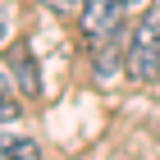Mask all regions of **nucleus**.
<instances>
[{
    "label": "nucleus",
    "mask_w": 160,
    "mask_h": 160,
    "mask_svg": "<svg viewBox=\"0 0 160 160\" xmlns=\"http://www.w3.org/2000/svg\"><path fill=\"white\" fill-rule=\"evenodd\" d=\"M123 69H128V78H137V82H156L160 78V0L142 9V23L128 32Z\"/></svg>",
    "instance_id": "1"
},
{
    "label": "nucleus",
    "mask_w": 160,
    "mask_h": 160,
    "mask_svg": "<svg viewBox=\"0 0 160 160\" xmlns=\"http://www.w3.org/2000/svg\"><path fill=\"white\" fill-rule=\"evenodd\" d=\"M119 14H123V0H82L78 18H82L87 37L101 41V37H114L119 32Z\"/></svg>",
    "instance_id": "2"
},
{
    "label": "nucleus",
    "mask_w": 160,
    "mask_h": 160,
    "mask_svg": "<svg viewBox=\"0 0 160 160\" xmlns=\"http://www.w3.org/2000/svg\"><path fill=\"white\" fill-rule=\"evenodd\" d=\"M9 78L18 82L23 96H41V78H37V60L28 55V46H14L9 50Z\"/></svg>",
    "instance_id": "3"
},
{
    "label": "nucleus",
    "mask_w": 160,
    "mask_h": 160,
    "mask_svg": "<svg viewBox=\"0 0 160 160\" xmlns=\"http://www.w3.org/2000/svg\"><path fill=\"white\" fill-rule=\"evenodd\" d=\"M0 160H41V151H37L32 137H9V133H0Z\"/></svg>",
    "instance_id": "4"
},
{
    "label": "nucleus",
    "mask_w": 160,
    "mask_h": 160,
    "mask_svg": "<svg viewBox=\"0 0 160 160\" xmlns=\"http://www.w3.org/2000/svg\"><path fill=\"white\" fill-rule=\"evenodd\" d=\"M18 119V105H14V101H0V123H14Z\"/></svg>",
    "instance_id": "5"
},
{
    "label": "nucleus",
    "mask_w": 160,
    "mask_h": 160,
    "mask_svg": "<svg viewBox=\"0 0 160 160\" xmlns=\"http://www.w3.org/2000/svg\"><path fill=\"white\" fill-rule=\"evenodd\" d=\"M50 9H60V14H69V9H82V0H46Z\"/></svg>",
    "instance_id": "6"
},
{
    "label": "nucleus",
    "mask_w": 160,
    "mask_h": 160,
    "mask_svg": "<svg viewBox=\"0 0 160 160\" xmlns=\"http://www.w3.org/2000/svg\"><path fill=\"white\" fill-rule=\"evenodd\" d=\"M151 0H123V14H137V9H147Z\"/></svg>",
    "instance_id": "7"
},
{
    "label": "nucleus",
    "mask_w": 160,
    "mask_h": 160,
    "mask_svg": "<svg viewBox=\"0 0 160 160\" xmlns=\"http://www.w3.org/2000/svg\"><path fill=\"white\" fill-rule=\"evenodd\" d=\"M0 101H9V73L0 69Z\"/></svg>",
    "instance_id": "8"
}]
</instances>
